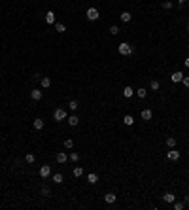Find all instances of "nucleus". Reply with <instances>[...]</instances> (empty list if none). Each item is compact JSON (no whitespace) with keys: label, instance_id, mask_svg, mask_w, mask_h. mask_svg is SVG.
I'll return each instance as SVG.
<instances>
[{"label":"nucleus","instance_id":"obj_1","mask_svg":"<svg viewBox=\"0 0 189 210\" xmlns=\"http://www.w3.org/2000/svg\"><path fill=\"white\" fill-rule=\"evenodd\" d=\"M66 117H68V114H66L64 108H57V110L53 112V119H55V121H64Z\"/></svg>","mask_w":189,"mask_h":210},{"label":"nucleus","instance_id":"obj_2","mask_svg":"<svg viewBox=\"0 0 189 210\" xmlns=\"http://www.w3.org/2000/svg\"><path fill=\"white\" fill-rule=\"evenodd\" d=\"M117 51H119L121 55H131V53H132V45L127 44V42H121L119 48H117Z\"/></svg>","mask_w":189,"mask_h":210},{"label":"nucleus","instance_id":"obj_3","mask_svg":"<svg viewBox=\"0 0 189 210\" xmlns=\"http://www.w3.org/2000/svg\"><path fill=\"white\" fill-rule=\"evenodd\" d=\"M85 15H87V19H89V21H96V19L100 17V13H99V10H96V8H89Z\"/></svg>","mask_w":189,"mask_h":210},{"label":"nucleus","instance_id":"obj_4","mask_svg":"<svg viewBox=\"0 0 189 210\" xmlns=\"http://www.w3.org/2000/svg\"><path fill=\"white\" fill-rule=\"evenodd\" d=\"M166 157H168L170 161H178V159H180V151H176L174 148H170V151L166 153Z\"/></svg>","mask_w":189,"mask_h":210},{"label":"nucleus","instance_id":"obj_5","mask_svg":"<svg viewBox=\"0 0 189 210\" xmlns=\"http://www.w3.org/2000/svg\"><path fill=\"white\" fill-rule=\"evenodd\" d=\"M49 174H51V167L49 165H42V167H40V176H42V178H47Z\"/></svg>","mask_w":189,"mask_h":210},{"label":"nucleus","instance_id":"obj_6","mask_svg":"<svg viewBox=\"0 0 189 210\" xmlns=\"http://www.w3.org/2000/svg\"><path fill=\"white\" fill-rule=\"evenodd\" d=\"M140 117H142L144 121H150L151 117H153V114H151V110H150V108H146V110H142V112H140Z\"/></svg>","mask_w":189,"mask_h":210},{"label":"nucleus","instance_id":"obj_7","mask_svg":"<svg viewBox=\"0 0 189 210\" xmlns=\"http://www.w3.org/2000/svg\"><path fill=\"white\" fill-rule=\"evenodd\" d=\"M163 201L168 203V204H172L176 201V195H174V193H165V195H163Z\"/></svg>","mask_w":189,"mask_h":210},{"label":"nucleus","instance_id":"obj_8","mask_svg":"<svg viewBox=\"0 0 189 210\" xmlns=\"http://www.w3.org/2000/svg\"><path fill=\"white\" fill-rule=\"evenodd\" d=\"M45 23H47V25H55V23H57V21H55V13L53 12L45 13Z\"/></svg>","mask_w":189,"mask_h":210},{"label":"nucleus","instance_id":"obj_9","mask_svg":"<svg viewBox=\"0 0 189 210\" xmlns=\"http://www.w3.org/2000/svg\"><path fill=\"white\" fill-rule=\"evenodd\" d=\"M30 99H32V100H40V99H42V91H40V89H32V91H30Z\"/></svg>","mask_w":189,"mask_h":210},{"label":"nucleus","instance_id":"obj_10","mask_svg":"<svg viewBox=\"0 0 189 210\" xmlns=\"http://www.w3.org/2000/svg\"><path fill=\"white\" fill-rule=\"evenodd\" d=\"M66 161H68V155H66L64 151L57 153V163H61V165H63V163H66Z\"/></svg>","mask_w":189,"mask_h":210},{"label":"nucleus","instance_id":"obj_11","mask_svg":"<svg viewBox=\"0 0 189 210\" xmlns=\"http://www.w3.org/2000/svg\"><path fill=\"white\" fill-rule=\"evenodd\" d=\"M123 95H125V99H131V97L134 95V89H132V87H129V85H127L125 89H123Z\"/></svg>","mask_w":189,"mask_h":210},{"label":"nucleus","instance_id":"obj_12","mask_svg":"<svg viewBox=\"0 0 189 210\" xmlns=\"http://www.w3.org/2000/svg\"><path fill=\"white\" fill-rule=\"evenodd\" d=\"M119 19H121V21H123V23H129L131 19H132V15H131L129 12H123V13L119 15Z\"/></svg>","mask_w":189,"mask_h":210},{"label":"nucleus","instance_id":"obj_13","mask_svg":"<svg viewBox=\"0 0 189 210\" xmlns=\"http://www.w3.org/2000/svg\"><path fill=\"white\" fill-rule=\"evenodd\" d=\"M115 195H114V193H106V195H104V201L106 203H108V204H112V203H115Z\"/></svg>","mask_w":189,"mask_h":210},{"label":"nucleus","instance_id":"obj_14","mask_svg":"<svg viewBox=\"0 0 189 210\" xmlns=\"http://www.w3.org/2000/svg\"><path fill=\"white\" fill-rule=\"evenodd\" d=\"M182 80H183V74L182 72H174V74H172V81H174V83H180Z\"/></svg>","mask_w":189,"mask_h":210},{"label":"nucleus","instance_id":"obj_15","mask_svg":"<svg viewBox=\"0 0 189 210\" xmlns=\"http://www.w3.org/2000/svg\"><path fill=\"white\" fill-rule=\"evenodd\" d=\"M68 123H70V125H72V127H76V125H78V123H80V117H78V116H76V114H74V116H70V117H68Z\"/></svg>","mask_w":189,"mask_h":210},{"label":"nucleus","instance_id":"obj_16","mask_svg":"<svg viewBox=\"0 0 189 210\" xmlns=\"http://www.w3.org/2000/svg\"><path fill=\"white\" fill-rule=\"evenodd\" d=\"M34 129H36V131H42V129H44V119H40V117H38V119H34Z\"/></svg>","mask_w":189,"mask_h":210},{"label":"nucleus","instance_id":"obj_17","mask_svg":"<svg viewBox=\"0 0 189 210\" xmlns=\"http://www.w3.org/2000/svg\"><path fill=\"white\" fill-rule=\"evenodd\" d=\"M53 182H55V184H63V182H64V176H63V174H61V172L53 174Z\"/></svg>","mask_w":189,"mask_h":210},{"label":"nucleus","instance_id":"obj_18","mask_svg":"<svg viewBox=\"0 0 189 210\" xmlns=\"http://www.w3.org/2000/svg\"><path fill=\"white\" fill-rule=\"evenodd\" d=\"M123 121H125V125H127V127H131L132 123H134V117H132V116H129V114H127V116L123 117Z\"/></svg>","mask_w":189,"mask_h":210},{"label":"nucleus","instance_id":"obj_19","mask_svg":"<svg viewBox=\"0 0 189 210\" xmlns=\"http://www.w3.org/2000/svg\"><path fill=\"white\" fill-rule=\"evenodd\" d=\"M87 180H89V184H99V176H96L95 172H91L87 176Z\"/></svg>","mask_w":189,"mask_h":210},{"label":"nucleus","instance_id":"obj_20","mask_svg":"<svg viewBox=\"0 0 189 210\" xmlns=\"http://www.w3.org/2000/svg\"><path fill=\"white\" fill-rule=\"evenodd\" d=\"M40 83H42V87H44V89H45V87H49V85H51V80L47 78V76H44V78L40 80Z\"/></svg>","mask_w":189,"mask_h":210},{"label":"nucleus","instance_id":"obj_21","mask_svg":"<svg viewBox=\"0 0 189 210\" xmlns=\"http://www.w3.org/2000/svg\"><path fill=\"white\" fill-rule=\"evenodd\" d=\"M64 148H66V150H72V148H74V140H72V138H66V140H64Z\"/></svg>","mask_w":189,"mask_h":210},{"label":"nucleus","instance_id":"obj_22","mask_svg":"<svg viewBox=\"0 0 189 210\" xmlns=\"http://www.w3.org/2000/svg\"><path fill=\"white\" fill-rule=\"evenodd\" d=\"M166 146H168V148H174V146H176V138H174V136H168V138H166Z\"/></svg>","mask_w":189,"mask_h":210},{"label":"nucleus","instance_id":"obj_23","mask_svg":"<svg viewBox=\"0 0 189 210\" xmlns=\"http://www.w3.org/2000/svg\"><path fill=\"white\" fill-rule=\"evenodd\" d=\"M68 108H70V110H72V112H76V110H78V108H80V104H78V100H70V104H68Z\"/></svg>","mask_w":189,"mask_h":210},{"label":"nucleus","instance_id":"obj_24","mask_svg":"<svg viewBox=\"0 0 189 210\" xmlns=\"http://www.w3.org/2000/svg\"><path fill=\"white\" fill-rule=\"evenodd\" d=\"M150 87H151L153 91H159V87H161V83H159V81H157V80H151V83H150Z\"/></svg>","mask_w":189,"mask_h":210},{"label":"nucleus","instance_id":"obj_25","mask_svg":"<svg viewBox=\"0 0 189 210\" xmlns=\"http://www.w3.org/2000/svg\"><path fill=\"white\" fill-rule=\"evenodd\" d=\"M134 93H136V95H138V99H144V97L147 95V91H146V89H142V87H140V89H136V91H134Z\"/></svg>","mask_w":189,"mask_h":210},{"label":"nucleus","instance_id":"obj_26","mask_svg":"<svg viewBox=\"0 0 189 210\" xmlns=\"http://www.w3.org/2000/svg\"><path fill=\"white\" fill-rule=\"evenodd\" d=\"M55 30H57V32H64L66 27H64L63 23H55Z\"/></svg>","mask_w":189,"mask_h":210},{"label":"nucleus","instance_id":"obj_27","mask_svg":"<svg viewBox=\"0 0 189 210\" xmlns=\"http://www.w3.org/2000/svg\"><path fill=\"white\" fill-rule=\"evenodd\" d=\"M81 174H83V168H81V167H74V176H76V178H80Z\"/></svg>","mask_w":189,"mask_h":210},{"label":"nucleus","instance_id":"obj_28","mask_svg":"<svg viewBox=\"0 0 189 210\" xmlns=\"http://www.w3.org/2000/svg\"><path fill=\"white\" fill-rule=\"evenodd\" d=\"M172 204H174V210H183V208H185V203H172Z\"/></svg>","mask_w":189,"mask_h":210},{"label":"nucleus","instance_id":"obj_29","mask_svg":"<svg viewBox=\"0 0 189 210\" xmlns=\"http://www.w3.org/2000/svg\"><path fill=\"white\" fill-rule=\"evenodd\" d=\"M34 159H36L34 153H27V157H25V161H27V163H34Z\"/></svg>","mask_w":189,"mask_h":210},{"label":"nucleus","instance_id":"obj_30","mask_svg":"<svg viewBox=\"0 0 189 210\" xmlns=\"http://www.w3.org/2000/svg\"><path fill=\"white\" fill-rule=\"evenodd\" d=\"M68 159H70V161H80V153L72 151V153H70V155H68Z\"/></svg>","mask_w":189,"mask_h":210},{"label":"nucleus","instance_id":"obj_31","mask_svg":"<svg viewBox=\"0 0 189 210\" xmlns=\"http://www.w3.org/2000/svg\"><path fill=\"white\" fill-rule=\"evenodd\" d=\"M172 6H174V4H172L170 0H166V2H163V8H165V10H172Z\"/></svg>","mask_w":189,"mask_h":210},{"label":"nucleus","instance_id":"obj_32","mask_svg":"<svg viewBox=\"0 0 189 210\" xmlns=\"http://www.w3.org/2000/svg\"><path fill=\"white\" fill-rule=\"evenodd\" d=\"M110 34H114V36H115V34H119V27H115V25H114V27H110Z\"/></svg>","mask_w":189,"mask_h":210},{"label":"nucleus","instance_id":"obj_33","mask_svg":"<svg viewBox=\"0 0 189 210\" xmlns=\"http://www.w3.org/2000/svg\"><path fill=\"white\" fill-rule=\"evenodd\" d=\"M182 83H183V85H185V87H187V89H189V76H183V80H182Z\"/></svg>","mask_w":189,"mask_h":210},{"label":"nucleus","instance_id":"obj_34","mask_svg":"<svg viewBox=\"0 0 189 210\" xmlns=\"http://www.w3.org/2000/svg\"><path fill=\"white\" fill-rule=\"evenodd\" d=\"M42 195H49V189L47 187H42Z\"/></svg>","mask_w":189,"mask_h":210},{"label":"nucleus","instance_id":"obj_35","mask_svg":"<svg viewBox=\"0 0 189 210\" xmlns=\"http://www.w3.org/2000/svg\"><path fill=\"white\" fill-rule=\"evenodd\" d=\"M178 4H180V6H183V4H187V0H178Z\"/></svg>","mask_w":189,"mask_h":210},{"label":"nucleus","instance_id":"obj_36","mask_svg":"<svg viewBox=\"0 0 189 210\" xmlns=\"http://www.w3.org/2000/svg\"><path fill=\"white\" fill-rule=\"evenodd\" d=\"M185 66H187V68H189V57L185 59Z\"/></svg>","mask_w":189,"mask_h":210},{"label":"nucleus","instance_id":"obj_37","mask_svg":"<svg viewBox=\"0 0 189 210\" xmlns=\"http://www.w3.org/2000/svg\"><path fill=\"white\" fill-rule=\"evenodd\" d=\"M187 32H189V25H187Z\"/></svg>","mask_w":189,"mask_h":210}]
</instances>
